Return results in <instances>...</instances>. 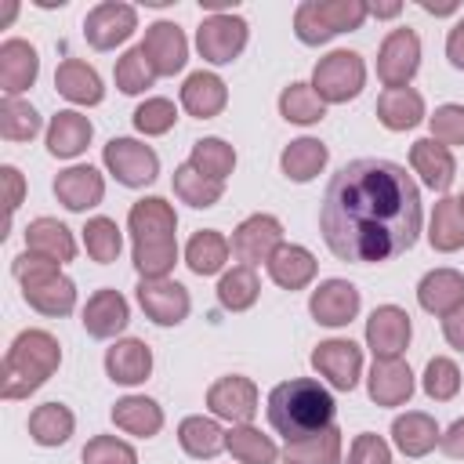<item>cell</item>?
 <instances>
[{"label": "cell", "mask_w": 464, "mask_h": 464, "mask_svg": "<svg viewBox=\"0 0 464 464\" xmlns=\"http://www.w3.org/2000/svg\"><path fill=\"white\" fill-rule=\"evenodd\" d=\"M428 127H431V138L439 145H464V105L457 102H446L439 105L431 116H428Z\"/></svg>", "instance_id": "obj_52"}, {"label": "cell", "mask_w": 464, "mask_h": 464, "mask_svg": "<svg viewBox=\"0 0 464 464\" xmlns=\"http://www.w3.org/2000/svg\"><path fill=\"white\" fill-rule=\"evenodd\" d=\"M370 7L362 0H304L294 11V33L301 44L319 47L337 33H352L366 22Z\"/></svg>", "instance_id": "obj_5"}, {"label": "cell", "mask_w": 464, "mask_h": 464, "mask_svg": "<svg viewBox=\"0 0 464 464\" xmlns=\"http://www.w3.org/2000/svg\"><path fill=\"white\" fill-rule=\"evenodd\" d=\"M152 80H156V69L149 65V58H145L141 44H138V47H130V51L116 62V87H120L123 94H141V91H149V87H152Z\"/></svg>", "instance_id": "obj_48"}, {"label": "cell", "mask_w": 464, "mask_h": 464, "mask_svg": "<svg viewBox=\"0 0 464 464\" xmlns=\"http://www.w3.org/2000/svg\"><path fill=\"white\" fill-rule=\"evenodd\" d=\"M392 439H395V446H399L406 457H428V453L439 446L442 431H439V424H435L431 413H424V410H406V413H399V417L392 420Z\"/></svg>", "instance_id": "obj_29"}, {"label": "cell", "mask_w": 464, "mask_h": 464, "mask_svg": "<svg viewBox=\"0 0 464 464\" xmlns=\"http://www.w3.org/2000/svg\"><path fill=\"white\" fill-rule=\"evenodd\" d=\"M257 294H261V279H257V268H250V265H236V268L225 272L221 283H218V301H221V308H228V312H246V308H254Z\"/></svg>", "instance_id": "obj_42"}, {"label": "cell", "mask_w": 464, "mask_h": 464, "mask_svg": "<svg viewBox=\"0 0 464 464\" xmlns=\"http://www.w3.org/2000/svg\"><path fill=\"white\" fill-rule=\"evenodd\" d=\"M228 254H232V243H228L218 228H199V232L188 239V246H185V265H188L196 276H214V272L225 268Z\"/></svg>", "instance_id": "obj_36"}, {"label": "cell", "mask_w": 464, "mask_h": 464, "mask_svg": "<svg viewBox=\"0 0 464 464\" xmlns=\"http://www.w3.org/2000/svg\"><path fill=\"white\" fill-rule=\"evenodd\" d=\"M268 276H272V283L276 286H283V290H304L312 279H315V257H312V250L308 246H297V243H283L272 257H268Z\"/></svg>", "instance_id": "obj_31"}, {"label": "cell", "mask_w": 464, "mask_h": 464, "mask_svg": "<svg viewBox=\"0 0 464 464\" xmlns=\"http://www.w3.org/2000/svg\"><path fill=\"white\" fill-rule=\"evenodd\" d=\"M428 243L439 254H453L464 246V214L457 207V196H442L431 210V225H428Z\"/></svg>", "instance_id": "obj_37"}, {"label": "cell", "mask_w": 464, "mask_h": 464, "mask_svg": "<svg viewBox=\"0 0 464 464\" xmlns=\"http://www.w3.org/2000/svg\"><path fill=\"white\" fill-rule=\"evenodd\" d=\"M102 160H105V170L127 185V188H145L156 181L160 174V156L152 145L138 141V138H112L105 149H102Z\"/></svg>", "instance_id": "obj_7"}, {"label": "cell", "mask_w": 464, "mask_h": 464, "mask_svg": "<svg viewBox=\"0 0 464 464\" xmlns=\"http://www.w3.org/2000/svg\"><path fill=\"white\" fill-rule=\"evenodd\" d=\"M138 304L156 326H178L188 315L192 297L178 279H141L138 283Z\"/></svg>", "instance_id": "obj_15"}, {"label": "cell", "mask_w": 464, "mask_h": 464, "mask_svg": "<svg viewBox=\"0 0 464 464\" xmlns=\"http://www.w3.org/2000/svg\"><path fill=\"white\" fill-rule=\"evenodd\" d=\"M62 362V344L54 334L47 330H22L7 355H4V370H0V395L4 399H25L33 395L40 384H47V377L58 370Z\"/></svg>", "instance_id": "obj_3"}, {"label": "cell", "mask_w": 464, "mask_h": 464, "mask_svg": "<svg viewBox=\"0 0 464 464\" xmlns=\"http://www.w3.org/2000/svg\"><path fill=\"white\" fill-rule=\"evenodd\" d=\"M319 232L341 261H392L420 236V188L392 160H352L323 192Z\"/></svg>", "instance_id": "obj_1"}, {"label": "cell", "mask_w": 464, "mask_h": 464, "mask_svg": "<svg viewBox=\"0 0 464 464\" xmlns=\"http://www.w3.org/2000/svg\"><path fill=\"white\" fill-rule=\"evenodd\" d=\"M25 250L40 254L54 265H65V261L76 257V239L58 218H33L25 225Z\"/></svg>", "instance_id": "obj_27"}, {"label": "cell", "mask_w": 464, "mask_h": 464, "mask_svg": "<svg viewBox=\"0 0 464 464\" xmlns=\"http://www.w3.org/2000/svg\"><path fill=\"white\" fill-rule=\"evenodd\" d=\"M0 178H4V203H7V218H11V214L18 210V203H22V196H25V178H22V170L11 167V163L0 167Z\"/></svg>", "instance_id": "obj_54"}, {"label": "cell", "mask_w": 464, "mask_h": 464, "mask_svg": "<svg viewBox=\"0 0 464 464\" xmlns=\"http://www.w3.org/2000/svg\"><path fill=\"white\" fill-rule=\"evenodd\" d=\"M366 7H370L373 18H395L402 11V4H366Z\"/></svg>", "instance_id": "obj_58"}, {"label": "cell", "mask_w": 464, "mask_h": 464, "mask_svg": "<svg viewBox=\"0 0 464 464\" xmlns=\"http://www.w3.org/2000/svg\"><path fill=\"white\" fill-rule=\"evenodd\" d=\"M442 337H446V344H450V348L464 352V304H460V308H453L450 315H442Z\"/></svg>", "instance_id": "obj_56"}, {"label": "cell", "mask_w": 464, "mask_h": 464, "mask_svg": "<svg viewBox=\"0 0 464 464\" xmlns=\"http://www.w3.org/2000/svg\"><path fill=\"white\" fill-rule=\"evenodd\" d=\"M112 424L127 435H138V439H152L160 435L163 428V410L156 399L149 395H123L116 406H112Z\"/></svg>", "instance_id": "obj_32"}, {"label": "cell", "mask_w": 464, "mask_h": 464, "mask_svg": "<svg viewBox=\"0 0 464 464\" xmlns=\"http://www.w3.org/2000/svg\"><path fill=\"white\" fill-rule=\"evenodd\" d=\"M178 120V109L170 98H145L138 109H134V127L145 134V138H156V134H167Z\"/></svg>", "instance_id": "obj_50"}, {"label": "cell", "mask_w": 464, "mask_h": 464, "mask_svg": "<svg viewBox=\"0 0 464 464\" xmlns=\"http://www.w3.org/2000/svg\"><path fill=\"white\" fill-rule=\"evenodd\" d=\"M410 167L413 174H420V181L435 192H446L453 185V174H457V160L446 145H439L435 138H420L410 145Z\"/></svg>", "instance_id": "obj_26"}, {"label": "cell", "mask_w": 464, "mask_h": 464, "mask_svg": "<svg viewBox=\"0 0 464 464\" xmlns=\"http://www.w3.org/2000/svg\"><path fill=\"white\" fill-rule=\"evenodd\" d=\"M279 246H283V225H279V218H272V214H250V218L239 221L236 232H232V254H236L243 265H250V268H257L261 261L268 265V257H272Z\"/></svg>", "instance_id": "obj_12"}, {"label": "cell", "mask_w": 464, "mask_h": 464, "mask_svg": "<svg viewBox=\"0 0 464 464\" xmlns=\"http://www.w3.org/2000/svg\"><path fill=\"white\" fill-rule=\"evenodd\" d=\"M420 7H424L428 14H453V11H457V4H431V0H420Z\"/></svg>", "instance_id": "obj_59"}, {"label": "cell", "mask_w": 464, "mask_h": 464, "mask_svg": "<svg viewBox=\"0 0 464 464\" xmlns=\"http://www.w3.org/2000/svg\"><path fill=\"white\" fill-rule=\"evenodd\" d=\"M105 373L112 384H141L152 373V348L138 337H123L105 352Z\"/></svg>", "instance_id": "obj_23"}, {"label": "cell", "mask_w": 464, "mask_h": 464, "mask_svg": "<svg viewBox=\"0 0 464 464\" xmlns=\"http://www.w3.org/2000/svg\"><path fill=\"white\" fill-rule=\"evenodd\" d=\"M134 29H138V11L130 4H116V0L94 4L83 18V36L94 51H112V47L127 44Z\"/></svg>", "instance_id": "obj_10"}, {"label": "cell", "mask_w": 464, "mask_h": 464, "mask_svg": "<svg viewBox=\"0 0 464 464\" xmlns=\"http://www.w3.org/2000/svg\"><path fill=\"white\" fill-rule=\"evenodd\" d=\"M127 228L134 236V243H163V239H174L178 214L163 196H145L130 207Z\"/></svg>", "instance_id": "obj_22"}, {"label": "cell", "mask_w": 464, "mask_h": 464, "mask_svg": "<svg viewBox=\"0 0 464 464\" xmlns=\"http://www.w3.org/2000/svg\"><path fill=\"white\" fill-rule=\"evenodd\" d=\"M446 58H450V65L453 69H464V18L450 29V36H446Z\"/></svg>", "instance_id": "obj_57"}, {"label": "cell", "mask_w": 464, "mask_h": 464, "mask_svg": "<svg viewBox=\"0 0 464 464\" xmlns=\"http://www.w3.org/2000/svg\"><path fill=\"white\" fill-rule=\"evenodd\" d=\"M334 395L315 377H294L268 392V424L286 439H304L334 424Z\"/></svg>", "instance_id": "obj_2"}, {"label": "cell", "mask_w": 464, "mask_h": 464, "mask_svg": "<svg viewBox=\"0 0 464 464\" xmlns=\"http://www.w3.org/2000/svg\"><path fill=\"white\" fill-rule=\"evenodd\" d=\"M439 450H442L446 457H453V460H464V417H457V420L442 431Z\"/></svg>", "instance_id": "obj_55"}, {"label": "cell", "mask_w": 464, "mask_h": 464, "mask_svg": "<svg viewBox=\"0 0 464 464\" xmlns=\"http://www.w3.org/2000/svg\"><path fill=\"white\" fill-rule=\"evenodd\" d=\"M54 87L62 98H69L72 105H98L105 98V87H102V76L94 65L80 62V58H65L58 69H54Z\"/></svg>", "instance_id": "obj_30"}, {"label": "cell", "mask_w": 464, "mask_h": 464, "mask_svg": "<svg viewBox=\"0 0 464 464\" xmlns=\"http://www.w3.org/2000/svg\"><path fill=\"white\" fill-rule=\"evenodd\" d=\"M188 163H192L199 174H207V178H214V181H225V178L232 174V167H236V149H232L225 138H199V141L192 145Z\"/></svg>", "instance_id": "obj_44"}, {"label": "cell", "mask_w": 464, "mask_h": 464, "mask_svg": "<svg viewBox=\"0 0 464 464\" xmlns=\"http://www.w3.org/2000/svg\"><path fill=\"white\" fill-rule=\"evenodd\" d=\"M83 246H87L91 261H98V265H109V261H116V257H120V250H123V236H120V225H116L112 218H105V214L91 218V221L83 225Z\"/></svg>", "instance_id": "obj_46"}, {"label": "cell", "mask_w": 464, "mask_h": 464, "mask_svg": "<svg viewBox=\"0 0 464 464\" xmlns=\"http://www.w3.org/2000/svg\"><path fill=\"white\" fill-rule=\"evenodd\" d=\"M72 428H76V417L65 402H44L29 413V439L36 446H62L69 442Z\"/></svg>", "instance_id": "obj_35"}, {"label": "cell", "mask_w": 464, "mask_h": 464, "mask_svg": "<svg viewBox=\"0 0 464 464\" xmlns=\"http://www.w3.org/2000/svg\"><path fill=\"white\" fill-rule=\"evenodd\" d=\"M40 127H44V120L29 102H22V98L0 102V134L7 141H33L40 134Z\"/></svg>", "instance_id": "obj_45"}, {"label": "cell", "mask_w": 464, "mask_h": 464, "mask_svg": "<svg viewBox=\"0 0 464 464\" xmlns=\"http://www.w3.org/2000/svg\"><path fill=\"white\" fill-rule=\"evenodd\" d=\"M14 279L22 283V297L29 308H36L40 315H69L76 308V283L62 272V265L40 257V254H18L11 265Z\"/></svg>", "instance_id": "obj_4"}, {"label": "cell", "mask_w": 464, "mask_h": 464, "mask_svg": "<svg viewBox=\"0 0 464 464\" xmlns=\"http://www.w3.org/2000/svg\"><path fill=\"white\" fill-rule=\"evenodd\" d=\"M366 83V62L355 51H330L326 58L315 62L312 69V91L326 102V105H341L352 102Z\"/></svg>", "instance_id": "obj_6"}, {"label": "cell", "mask_w": 464, "mask_h": 464, "mask_svg": "<svg viewBox=\"0 0 464 464\" xmlns=\"http://www.w3.org/2000/svg\"><path fill=\"white\" fill-rule=\"evenodd\" d=\"M246 36H250L246 18H239V14H232V11H228V14H207V18L199 22V29H196V47H199L203 62H210V65H228L232 58L243 54Z\"/></svg>", "instance_id": "obj_8"}, {"label": "cell", "mask_w": 464, "mask_h": 464, "mask_svg": "<svg viewBox=\"0 0 464 464\" xmlns=\"http://www.w3.org/2000/svg\"><path fill=\"white\" fill-rule=\"evenodd\" d=\"M279 116L286 123H301V127H312L326 116V102L312 91V83H290L283 87L279 94Z\"/></svg>", "instance_id": "obj_43"}, {"label": "cell", "mask_w": 464, "mask_h": 464, "mask_svg": "<svg viewBox=\"0 0 464 464\" xmlns=\"http://www.w3.org/2000/svg\"><path fill=\"white\" fill-rule=\"evenodd\" d=\"M228 105V87L218 72H192L181 83V109L196 120H214Z\"/></svg>", "instance_id": "obj_24"}, {"label": "cell", "mask_w": 464, "mask_h": 464, "mask_svg": "<svg viewBox=\"0 0 464 464\" xmlns=\"http://www.w3.org/2000/svg\"><path fill=\"white\" fill-rule=\"evenodd\" d=\"M420 69V36L413 29H392L377 51V76L388 87H406Z\"/></svg>", "instance_id": "obj_9"}, {"label": "cell", "mask_w": 464, "mask_h": 464, "mask_svg": "<svg viewBox=\"0 0 464 464\" xmlns=\"http://www.w3.org/2000/svg\"><path fill=\"white\" fill-rule=\"evenodd\" d=\"M91 138H94V127H91V120H87L83 112H76V109H62V112H54L51 123H47V152L58 156V160L80 156V152L91 145Z\"/></svg>", "instance_id": "obj_25"}, {"label": "cell", "mask_w": 464, "mask_h": 464, "mask_svg": "<svg viewBox=\"0 0 464 464\" xmlns=\"http://www.w3.org/2000/svg\"><path fill=\"white\" fill-rule=\"evenodd\" d=\"M312 370L319 377L330 381V388L337 392H352L359 384V373H362V348L348 337H334V341H323L315 344L312 352Z\"/></svg>", "instance_id": "obj_11"}, {"label": "cell", "mask_w": 464, "mask_h": 464, "mask_svg": "<svg viewBox=\"0 0 464 464\" xmlns=\"http://www.w3.org/2000/svg\"><path fill=\"white\" fill-rule=\"evenodd\" d=\"M178 442L188 457L196 460H214L221 450H225V431L218 420L210 417H185L178 424Z\"/></svg>", "instance_id": "obj_38"}, {"label": "cell", "mask_w": 464, "mask_h": 464, "mask_svg": "<svg viewBox=\"0 0 464 464\" xmlns=\"http://www.w3.org/2000/svg\"><path fill=\"white\" fill-rule=\"evenodd\" d=\"M174 196L181 199V203H188V207H196V210H207V207H214L221 196H225V181H214V178H207V174H199L192 163H181V167H174Z\"/></svg>", "instance_id": "obj_41"}, {"label": "cell", "mask_w": 464, "mask_h": 464, "mask_svg": "<svg viewBox=\"0 0 464 464\" xmlns=\"http://www.w3.org/2000/svg\"><path fill=\"white\" fill-rule=\"evenodd\" d=\"M83 330L91 334V337H98V341H105V337H116L120 330H127V323H130V308H127V297L120 294V290H112V286H102V290H94L91 297H87V304H83Z\"/></svg>", "instance_id": "obj_19"}, {"label": "cell", "mask_w": 464, "mask_h": 464, "mask_svg": "<svg viewBox=\"0 0 464 464\" xmlns=\"http://www.w3.org/2000/svg\"><path fill=\"white\" fill-rule=\"evenodd\" d=\"M424 392L435 402H450L460 392V370H457V362L446 359V355L428 359V366H424Z\"/></svg>", "instance_id": "obj_49"}, {"label": "cell", "mask_w": 464, "mask_h": 464, "mask_svg": "<svg viewBox=\"0 0 464 464\" xmlns=\"http://www.w3.org/2000/svg\"><path fill=\"white\" fill-rule=\"evenodd\" d=\"M348 464H392V446L373 435V431H362L352 439V450H348Z\"/></svg>", "instance_id": "obj_53"}, {"label": "cell", "mask_w": 464, "mask_h": 464, "mask_svg": "<svg viewBox=\"0 0 464 464\" xmlns=\"http://www.w3.org/2000/svg\"><path fill=\"white\" fill-rule=\"evenodd\" d=\"M359 290L348 279H323L308 297V312L323 326H348L359 315Z\"/></svg>", "instance_id": "obj_17"}, {"label": "cell", "mask_w": 464, "mask_h": 464, "mask_svg": "<svg viewBox=\"0 0 464 464\" xmlns=\"http://www.w3.org/2000/svg\"><path fill=\"white\" fill-rule=\"evenodd\" d=\"M377 120L388 130H410L424 120V98L413 87H388L377 98Z\"/></svg>", "instance_id": "obj_33"}, {"label": "cell", "mask_w": 464, "mask_h": 464, "mask_svg": "<svg viewBox=\"0 0 464 464\" xmlns=\"http://www.w3.org/2000/svg\"><path fill=\"white\" fill-rule=\"evenodd\" d=\"M457 207H460V214H464V188H460V196H457Z\"/></svg>", "instance_id": "obj_60"}, {"label": "cell", "mask_w": 464, "mask_h": 464, "mask_svg": "<svg viewBox=\"0 0 464 464\" xmlns=\"http://www.w3.org/2000/svg\"><path fill=\"white\" fill-rule=\"evenodd\" d=\"M417 301L431 315H450L453 308L464 304V276L457 268H431L417 283Z\"/></svg>", "instance_id": "obj_28"}, {"label": "cell", "mask_w": 464, "mask_h": 464, "mask_svg": "<svg viewBox=\"0 0 464 464\" xmlns=\"http://www.w3.org/2000/svg\"><path fill=\"white\" fill-rule=\"evenodd\" d=\"M141 51H145L149 65L156 69V76H174L188 62V40H185L178 22H152L145 29Z\"/></svg>", "instance_id": "obj_16"}, {"label": "cell", "mask_w": 464, "mask_h": 464, "mask_svg": "<svg viewBox=\"0 0 464 464\" xmlns=\"http://www.w3.org/2000/svg\"><path fill=\"white\" fill-rule=\"evenodd\" d=\"M130 261H134V268H138L141 279H170V268L178 265V239L134 243Z\"/></svg>", "instance_id": "obj_47"}, {"label": "cell", "mask_w": 464, "mask_h": 464, "mask_svg": "<svg viewBox=\"0 0 464 464\" xmlns=\"http://www.w3.org/2000/svg\"><path fill=\"white\" fill-rule=\"evenodd\" d=\"M40 76V54L29 40H4L0 44V91L4 98H18L22 91H29Z\"/></svg>", "instance_id": "obj_18"}, {"label": "cell", "mask_w": 464, "mask_h": 464, "mask_svg": "<svg viewBox=\"0 0 464 464\" xmlns=\"http://www.w3.org/2000/svg\"><path fill=\"white\" fill-rule=\"evenodd\" d=\"M410 312L399 304H377L366 319V348L373 352V359H395L406 352L410 344Z\"/></svg>", "instance_id": "obj_13"}, {"label": "cell", "mask_w": 464, "mask_h": 464, "mask_svg": "<svg viewBox=\"0 0 464 464\" xmlns=\"http://www.w3.org/2000/svg\"><path fill=\"white\" fill-rule=\"evenodd\" d=\"M326 160H330V149H326L319 138H297V141H290V145L283 149L279 167H283V174H286L290 181L304 185V181H312V178L326 167Z\"/></svg>", "instance_id": "obj_34"}, {"label": "cell", "mask_w": 464, "mask_h": 464, "mask_svg": "<svg viewBox=\"0 0 464 464\" xmlns=\"http://www.w3.org/2000/svg\"><path fill=\"white\" fill-rule=\"evenodd\" d=\"M83 464H138V453L130 442L116 439V435H94L83 453H80Z\"/></svg>", "instance_id": "obj_51"}, {"label": "cell", "mask_w": 464, "mask_h": 464, "mask_svg": "<svg viewBox=\"0 0 464 464\" xmlns=\"http://www.w3.org/2000/svg\"><path fill=\"white\" fill-rule=\"evenodd\" d=\"M366 392L377 406H402L413 395V370L402 355L395 359H373L370 377H366Z\"/></svg>", "instance_id": "obj_20"}, {"label": "cell", "mask_w": 464, "mask_h": 464, "mask_svg": "<svg viewBox=\"0 0 464 464\" xmlns=\"http://www.w3.org/2000/svg\"><path fill=\"white\" fill-rule=\"evenodd\" d=\"M283 457H286V464H341V431L330 424L315 435L294 439V442H286Z\"/></svg>", "instance_id": "obj_39"}, {"label": "cell", "mask_w": 464, "mask_h": 464, "mask_svg": "<svg viewBox=\"0 0 464 464\" xmlns=\"http://www.w3.org/2000/svg\"><path fill=\"white\" fill-rule=\"evenodd\" d=\"M225 450L239 460V464H276L279 450L268 435H261L254 424H232L225 431Z\"/></svg>", "instance_id": "obj_40"}, {"label": "cell", "mask_w": 464, "mask_h": 464, "mask_svg": "<svg viewBox=\"0 0 464 464\" xmlns=\"http://www.w3.org/2000/svg\"><path fill=\"white\" fill-rule=\"evenodd\" d=\"M54 196H58V203L65 210L83 214V210H91V207H98L105 199V178L91 163L69 167V170H62L54 178Z\"/></svg>", "instance_id": "obj_21"}, {"label": "cell", "mask_w": 464, "mask_h": 464, "mask_svg": "<svg viewBox=\"0 0 464 464\" xmlns=\"http://www.w3.org/2000/svg\"><path fill=\"white\" fill-rule=\"evenodd\" d=\"M207 410L228 424H250V417L257 413V384L239 373L218 377L207 388Z\"/></svg>", "instance_id": "obj_14"}]
</instances>
